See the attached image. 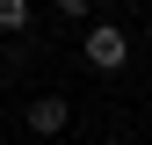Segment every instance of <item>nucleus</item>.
Listing matches in <instances>:
<instances>
[{"label":"nucleus","instance_id":"nucleus-2","mask_svg":"<svg viewBox=\"0 0 152 145\" xmlns=\"http://www.w3.org/2000/svg\"><path fill=\"white\" fill-rule=\"evenodd\" d=\"M65 123H72V102H65V94H36V102H29V131H36V138H58Z\"/></svg>","mask_w":152,"mask_h":145},{"label":"nucleus","instance_id":"nucleus-3","mask_svg":"<svg viewBox=\"0 0 152 145\" xmlns=\"http://www.w3.org/2000/svg\"><path fill=\"white\" fill-rule=\"evenodd\" d=\"M22 22H29V0H0V36H15Z\"/></svg>","mask_w":152,"mask_h":145},{"label":"nucleus","instance_id":"nucleus-1","mask_svg":"<svg viewBox=\"0 0 152 145\" xmlns=\"http://www.w3.org/2000/svg\"><path fill=\"white\" fill-rule=\"evenodd\" d=\"M123 58H130V36H123L116 22H94V29H87V65H94V72H116Z\"/></svg>","mask_w":152,"mask_h":145},{"label":"nucleus","instance_id":"nucleus-4","mask_svg":"<svg viewBox=\"0 0 152 145\" xmlns=\"http://www.w3.org/2000/svg\"><path fill=\"white\" fill-rule=\"evenodd\" d=\"M87 7H94V0H58V15H65V22H80Z\"/></svg>","mask_w":152,"mask_h":145}]
</instances>
